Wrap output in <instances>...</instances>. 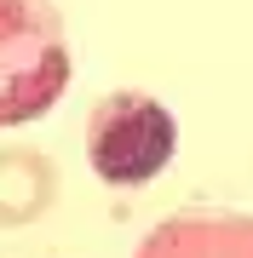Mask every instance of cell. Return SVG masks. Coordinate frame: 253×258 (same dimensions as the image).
Masks as SVG:
<instances>
[{
	"mask_svg": "<svg viewBox=\"0 0 253 258\" xmlns=\"http://www.w3.org/2000/svg\"><path fill=\"white\" fill-rule=\"evenodd\" d=\"M138 258H253V218L213 207L173 212L144 235Z\"/></svg>",
	"mask_w": 253,
	"mask_h": 258,
	"instance_id": "3957f363",
	"label": "cell"
},
{
	"mask_svg": "<svg viewBox=\"0 0 253 258\" xmlns=\"http://www.w3.org/2000/svg\"><path fill=\"white\" fill-rule=\"evenodd\" d=\"M58 195V166L46 149L35 144H12L0 149V230H23Z\"/></svg>",
	"mask_w": 253,
	"mask_h": 258,
	"instance_id": "277c9868",
	"label": "cell"
},
{
	"mask_svg": "<svg viewBox=\"0 0 253 258\" xmlns=\"http://www.w3.org/2000/svg\"><path fill=\"white\" fill-rule=\"evenodd\" d=\"M178 126L150 92H110L86 115V161L110 189H144L167 172Z\"/></svg>",
	"mask_w": 253,
	"mask_h": 258,
	"instance_id": "7a4b0ae2",
	"label": "cell"
},
{
	"mask_svg": "<svg viewBox=\"0 0 253 258\" xmlns=\"http://www.w3.org/2000/svg\"><path fill=\"white\" fill-rule=\"evenodd\" d=\"M69 35L52 0H0V132L29 126L69 92Z\"/></svg>",
	"mask_w": 253,
	"mask_h": 258,
	"instance_id": "6da1fadb",
	"label": "cell"
}]
</instances>
